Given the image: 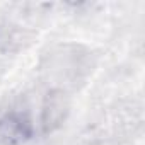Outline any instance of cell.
<instances>
[{"label":"cell","instance_id":"obj_1","mask_svg":"<svg viewBox=\"0 0 145 145\" xmlns=\"http://www.w3.org/2000/svg\"><path fill=\"white\" fill-rule=\"evenodd\" d=\"M33 133L29 120L21 113H10L0 120V140L7 145L26 142Z\"/></svg>","mask_w":145,"mask_h":145},{"label":"cell","instance_id":"obj_2","mask_svg":"<svg viewBox=\"0 0 145 145\" xmlns=\"http://www.w3.org/2000/svg\"><path fill=\"white\" fill-rule=\"evenodd\" d=\"M65 111H67V104H65V99L61 96V92H56V94H48L46 97V104H44V109H43V126H44V131H51L53 128H56L63 116H65Z\"/></svg>","mask_w":145,"mask_h":145}]
</instances>
